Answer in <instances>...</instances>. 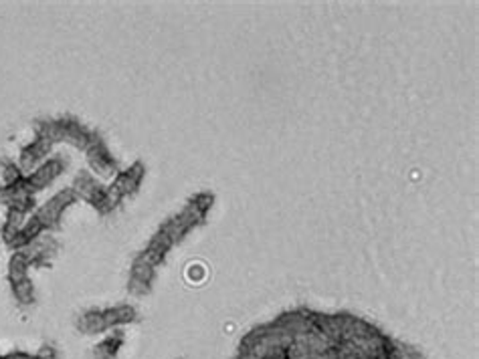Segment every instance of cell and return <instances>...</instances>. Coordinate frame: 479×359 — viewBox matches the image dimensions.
Wrapping results in <instances>:
<instances>
[{"label":"cell","mask_w":479,"mask_h":359,"mask_svg":"<svg viewBox=\"0 0 479 359\" xmlns=\"http://www.w3.org/2000/svg\"><path fill=\"white\" fill-rule=\"evenodd\" d=\"M320 319L292 315V323L257 329L241 341L235 359H411L358 319Z\"/></svg>","instance_id":"cell-1"},{"label":"cell","mask_w":479,"mask_h":359,"mask_svg":"<svg viewBox=\"0 0 479 359\" xmlns=\"http://www.w3.org/2000/svg\"><path fill=\"white\" fill-rule=\"evenodd\" d=\"M215 198L209 192H201L192 196L191 201L184 204V209L172 214L168 220H164L160 228L156 230V235L150 238V243L146 244V249L138 254L146 262H150L152 267L158 269L164 265L168 252L180 244L184 238L192 233L196 227H201L207 220V214L213 209Z\"/></svg>","instance_id":"cell-2"},{"label":"cell","mask_w":479,"mask_h":359,"mask_svg":"<svg viewBox=\"0 0 479 359\" xmlns=\"http://www.w3.org/2000/svg\"><path fill=\"white\" fill-rule=\"evenodd\" d=\"M98 132H91L88 125H83L75 117H57V119H38L35 124V135H43L55 143H69L77 150H88Z\"/></svg>","instance_id":"cell-3"},{"label":"cell","mask_w":479,"mask_h":359,"mask_svg":"<svg viewBox=\"0 0 479 359\" xmlns=\"http://www.w3.org/2000/svg\"><path fill=\"white\" fill-rule=\"evenodd\" d=\"M138 321V311L132 305H114L101 309H88L77 317V329L85 335H99L106 331Z\"/></svg>","instance_id":"cell-4"},{"label":"cell","mask_w":479,"mask_h":359,"mask_svg":"<svg viewBox=\"0 0 479 359\" xmlns=\"http://www.w3.org/2000/svg\"><path fill=\"white\" fill-rule=\"evenodd\" d=\"M72 190L77 196V201H83L88 202L90 206H93L99 214H109L114 212L117 206L112 194H109V190L106 184H101V182H98V178L90 172H80L77 174V178L73 182Z\"/></svg>","instance_id":"cell-5"},{"label":"cell","mask_w":479,"mask_h":359,"mask_svg":"<svg viewBox=\"0 0 479 359\" xmlns=\"http://www.w3.org/2000/svg\"><path fill=\"white\" fill-rule=\"evenodd\" d=\"M75 202H77L75 192L72 188H67V190H61V192H57L53 198H49V201H47L43 206H38L33 214L43 225L45 233L47 230H57L61 225L63 214L72 209Z\"/></svg>","instance_id":"cell-6"},{"label":"cell","mask_w":479,"mask_h":359,"mask_svg":"<svg viewBox=\"0 0 479 359\" xmlns=\"http://www.w3.org/2000/svg\"><path fill=\"white\" fill-rule=\"evenodd\" d=\"M144 178H146V166L142 162H133L130 167H125V170L114 175V182L107 186V190L114 201L120 204L124 198H130L132 194L138 192Z\"/></svg>","instance_id":"cell-7"},{"label":"cell","mask_w":479,"mask_h":359,"mask_svg":"<svg viewBox=\"0 0 479 359\" xmlns=\"http://www.w3.org/2000/svg\"><path fill=\"white\" fill-rule=\"evenodd\" d=\"M85 158H88V164L91 167V172L99 175V178H114V175L120 172L117 170V162L115 158L109 151L107 143L104 141L99 133L93 135L91 143L85 150Z\"/></svg>","instance_id":"cell-8"},{"label":"cell","mask_w":479,"mask_h":359,"mask_svg":"<svg viewBox=\"0 0 479 359\" xmlns=\"http://www.w3.org/2000/svg\"><path fill=\"white\" fill-rule=\"evenodd\" d=\"M65 167H67V159L63 158V156H51V158H47L45 162L35 167L33 172L27 174V184L29 188L33 190L35 194L41 192V190L45 188H49L55 180L59 178V175L65 172Z\"/></svg>","instance_id":"cell-9"},{"label":"cell","mask_w":479,"mask_h":359,"mask_svg":"<svg viewBox=\"0 0 479 359\" xmlns=\"http://www.w3.org/2000/svg\"><path fill=\"white\" fill-rule=\"evenodd\" d=\"M35 192L29 188L27 180H21L17 184L3 186V206L6 210H17L22 214L35 212Z\"/></svg>","instance_id":"cell-10"},{"label":"cell","mask_w":479,"mask_h":359,"mask_svg":"<svg viewBox=\"0 0 479 359\" xmlns=\"http://www.w3.org/2000/svg\"><path fill=\"white\" fill-rule=\"evenodd\" d=\"M51 151H53V143L43 138V135H35L33 141H29L25 148L21 150L17 164L22 170V174H30L35 170V167L41 166L47 158H51Z\"/></svg>","instance_id":"cell-11"},{"label":"cell","mask_w":479,"mask_h":359,"mask_svg":"<svg viewBox=\"0 0 479 359\" xmlns=\"http://www.w3.org/2000/svg\"><path fill=\"white\" fill-rule=\"evenodd\" d=\"M156 273L158 269L152 267L150 262H146L142 257L133 259L132 269H130V281H128V291L136 297H144L152 291L154 281H156Z\"/></svg>","instance_id":"cell-12"},{"label":"cell","mask_w":479,"mask_h":359,"mask_svg":"<svg viewBox=\"0 0 479 359\" xmlns=\"http://www.w3.org/2000/svg\"><path fill=\"white\" fill-rule=\"evenodd\" d=\"M22 252H25V257L29 259L30 269L47 267L51 265L55 254H57V241L49 235H41L35 243H30L27 249H22Z\"/></svg>","instance_id":"cell-13"},{"label":"cell","mask_w":479,"mask_h":359,"mask_svg":"<svg viewBox=\"0 0 479 359\" xmlns=\"http://www.w3.org/2000/svg\"><path fill=\"white\" fill-rule=\"evenodd\" d=\"M29 217H30V214H22V212H17V210H6L4 222H3V227H0V241L4 243V246L13 241L14 235L19 233Z\"/></svg>","instance_id":"cell-14"},{"label":"cell","mask_w":479,"mask_h":359,"mask_svg":"<svg viewBox=\"0 0 479 359\" xmlns=\"http://www.w3.org/2000/svg\"><path fill=\"white\" fill-rule=\"evenodd\" d=\"M122 346H124V333L114 329L104 341L98 343L93 354H96L98 359H114Z\"/></svg>","instance_id":"cell-15"},{"label":"cell","mask_w":479,"mask_h":359,"mask_svg":"<svg viewBox=\"0 0 479 359\" xmlns=\"http://www.w3.org/2000/svg\"><path fill=\"white\" fill-rule=\"evenodd\" d=\"M27 175L22 174V170L19 167L17 162H13V159H3L0 162V184L3 186H11V184H17V182L25 180Z\"/></svg>","instance_id":"cell-16"},{"label":"cell","mask_w":479,"mask_h":359,"mask_svg":"<svg viewBox=\"0 0 479 359\" xmlns=\"http://www.w3.org/2000/svg\"><path fill=\"white\" fill-rule=\"evenodd\" d=\"M0 206H3V184H0Z\"/></svg>","instance_id":"cell-17"},{"label":"cell","mask_w":479,"mask_h":359,"mask_svg":"<svg viewBox=\"0 0 479 359\" xmlns=\"http://www.w3.org/2000/svg\"><path fill=\"white\" fill-rule=\"evenodd\" d=\"M0 359H4V354H3V351H0Z\"/></svg>","instance_id":"cell-18"}]
</instances>
